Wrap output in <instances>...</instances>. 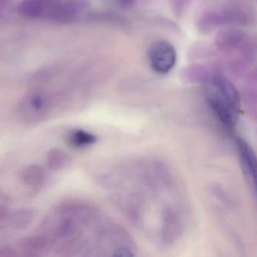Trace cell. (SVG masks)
Listing matches in <instances>:
<instances>
[{
    "label": "cell",
    "mask_w": 257,
    "mask_h": 257,
    "mask_svg": "<svg viewBox=\"0 0 257 257\" xmlns=\"http://www.w3.org/2000/svg\"><path fill=\"white\" fill-rule=\"evenodd\" d=\"M70 141L75 147H85L94 144L97 141V138L85 131H75L70 135Z\"/></svg>",
    "instance_id": "cell-7"
},
{
    "label": "cell",
    "mask_w": 257,
    "mask_h": 257,
    "mask_svg": "<svg viewBox=\"0 0 257 257\" xmlns=\"http://www.w3.org/2000/svg\"><path fill=\"white\" fill-rule=\"evenodd\" d=\"M237 149L241 160L243 172L254 189L255 187V158L252 148L243 140L237 141Z\"/></svg>",
    "instance_id": "cell-4"
},
{
    "label": "cell",
    "mask_w": 257,
    "mask_h": 257,
    "mask_svg": "<svg viewBox=\"0 0 257 257\" xmlns=\"http://www.w3.org/2000/svg\"><path fill=\"white\" fill-rule=\"evenodd\" d=\"M207 103L218 119L227 128H232L239 118L240 97L232 83L222 76H213L205 86Z\"/></svg>",
    "instance_id": "cell-1"
},
{
    "label": "cell",
    "mask_w": 257,
    "mask_h": 257,
    "mask_svg": "<svg viewBox=\"0 0 257 257\" xmlns=\"http://www.w3.org/2000/svg\"><path fill=\"white\" fill-rule=\"evenodd\" d=\"M47 244V239L37 236V237H31L30 238H27L22 243V246L25 250L29 251V252H37V251H41L44 249Z\"/></svg>",
    "instance_id": "cell-9"
},
{
    "label": "cell",
    "mask_w": 257,
    "mask_h": 257,
    "mask_svg": "<svg viewBox=\"0 0 257 257\" xmlns=\"http://www.w3.org/2000/svg\"><path fill=\"white\" fill-rule=\"evenodd\" d=\"M22 181L27 186L32 188L41 187L46 180V174L41 167L31 165L27 167L21 174Z\"/></svg>",
    "instance_id": "cell-5"
},
{
    "label": "cell",
    "mask_w": 257,
    "mask_h": 257,
    "mask_svg": "<svg viewBox=\"0 0 257 257\" xmlns=\"http://www.w3.org/2000/svg\"><path fill=\"white\" fill-rule=\"evenodd\" d=\"M34 218V212L28 209L18 210L12 216L10 222L15 228H23L28 226Z\"/></svg>",
    "instance_id": "cell-8"
},
{
    "label": "cell",
    "mask_w": 257,
    "mask_h": 257,
    "mask_svg": "<svg viewBox=\"0 0 257 257\" xmlns=\"http://www.w3.org/2000/svg\"><path fill=\"white\" fill-rule=\"evenodd\" d=\"M118 6L123 9L130 8L136 2V0H115Z\"/></svg>",
    "instance_id": "cell-10"
},
{
    "label": "cell",
    "mask_w": 257,
    "mask_h": 257,
    "mask_svg": "<svg viewBox=\"0 0 257 257\" xmlns=\"http://www.w3.org/2000/svg\"><path fill=\"white\" fill-rule=\"evenodd\" d=\"M7 214V208H6L5 207H4V206H0V220H2Z\"/></svg>",
    "instance_id": "cell-11"
},
{
    "label": "cell",
    "mask_w": 257,
    "mask_h": 257,
    "mask_svg": "<svg viewBox=\"0 0 257 257\" xmlns=\"http://www.w3.org/2000/svg\"><path fill=\"white\" fill-rule=\"evenodd\" d=\"M149 61L153 71L165 75L175 67L177 55L174 46L166 40H159L150 46Z\"/></svg>",
    "instance_id": "cell-2"
},
{
    "label": "cell",
    "mask_w": 257,
    "mask_h": 257,
    "mask_svg": "<svg viewBox=\"0 0 257 257\" xmlns=\"http://www.w3.org/2000/svg\"><path fill=\"white\" fill-rule=\"evenodd\" d=\"M47 163L52 171H62L70 166L71 159L64 150L52 149L48 154Z\"/></svg>",
    "instance_id": "cell-6"
},
{
    "label": "cell",
    "mask_w": 257,
    "mask_h": 257,
    "mask_svg": "<svg viewBox=\"0 0 257 257\" xmlns=\"http://www.w3.org/2000/svg\"><path fill=\"white\" fill-rule=\"evenodd\" d=\"M20 112L21 117L26 122L35 124L49 116V104L43 97L34 96L22 103Z\"/></svg>",
    "instance_id": "cell-3"
}]
</instances>
